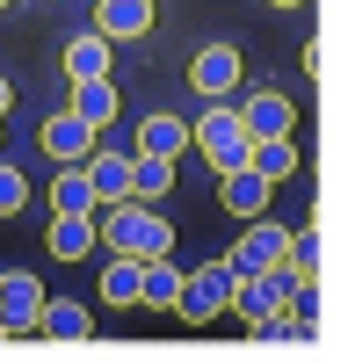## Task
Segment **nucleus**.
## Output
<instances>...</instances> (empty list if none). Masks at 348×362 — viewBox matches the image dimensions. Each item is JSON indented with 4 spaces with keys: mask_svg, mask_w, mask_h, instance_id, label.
<instances>
[{
    "mask_svg": "<svg viewBox=\"0 0 348 362\" xmlns=\"http://www.w3.org/2000/svg\"><path fill=\"white\" fill-rule=\"evenodd\" d=\"M80 174H87V189H95V210L102 203H131V153H87L80 160Z\"/></svg>",
    "mask_w": 348,
    "mask_h": 362,
    "instance_id": "10",
    "label": "nucleus"
},
{
    "mask_svg": "<svg viewBox=\"0 0 348 362\" xmlns=\"http://www.w3.org/2000/svg\"><path fill=\"white\" fill-rule=\"evenodd\" d=\"M37 334H44V341H87V334H95V319H87V305H73V297H44Z\"/></svg>",
    "mask_w": 348,
    "mask_h": 362,
    "instance_id": "12",
    "label": "nucleus"
},
{
    "mask_svg": "<svg viewBox=\"0 0 348 362\" xmlns=\"http://www.w3.org/2000/svg\"><path fill=\"white\" fill-rule=\"evenodd\" d=\"M0 8H8V0H0Z\"/></svg>",
    "mask_w": 348,
    "mask_h": 362,
    "instance_id": "27",
    "label": "nucleus"
},
{
    "mask_svg": "<svg viewBox=\"0 0 348 362\" xmlns=\"http://www.w3.org/2000/svg\"><path fill=\"white\" fill-rule=\"evenodd\" d=\"M167 189H174V160H145V153H131V203L153 210Z\"/></svg>",
    "mask_w": 348,
    "mask_h": 362,
    "instance_id": "20",
    "label": "nucleus"
},
{
    "mask_svg": "<svg viewBox=\"0 0 348 362\" xmlns=\"http://www.w3.org/2000/svg\"><path fill=\"white\" fill-rule=\"evenodd\" d=\"M0 341H8V326H0Z\"/></svg>",
    "mask_w": 348,
    "mask_h": 362,
    "instance_id": "26",
    "label": "nucleus"
},
{
    "mask_svg": "<svg viewBox=\"0 0 348 362\" xmlns=\"http://www.w3.org/2000/svg\"><path fill=\"white\" fill-rule=\"evenodd\" d=\"M189 145H196L218 174H240L247 153H254V138H247V124H240V109H232V102H211V109H203L196 124H189Z\"/></svg>",
    "mask_w": 348,
    "mask_h": 362,
    "instance_id": "2",
    "label": "nucleus"
},
{
    "mask_svg": "<svg viewBox=\"0 0 348 362\" xmlns=\"http://www.w3.org/2000/svg\"><path fill=\"white\" fill-rule=\"evenodd\" d=\"M73 116L87 131H109L116 124V80H73Z\"/></svg>",
    "mask_w": 348,
    "mask_h": 362,
    "instance_id": "14",
    "label": "nucleus"
},
{
    "mask_svg": "<svg viewBox=\"0 0 348 362\" xmlns=\"http://www.w3.org/2000/svg\"><path fill=\"white\" fill-rule=\"evenodd\" d=\"M138 305L174 312V305H182V268H174V261H145V276H138Z\"/></svg>",
    "mask_w": 348,
    "mask_h": 362,
    "instance_id": "17",
    "label": "nucleus"
},
{
    "mask_svg": "<svg viewBox=\"0 0 348 362\" xmlns=\"http://www.w3.org/2000/svg\"><path fill=\"white\" fill-rule=\"evenodd\" d=\"M182 145H189L182 116H145V124H138V153L145 160H182Z\"/></svg>",
    "mask_w": 348,
    "mask_h": 362,
    "instance_id": "16",
    "label": "nucleus"
},
{
    "mask_svg": "<svg viewBox=\"0 0 348 362\" xmlns=\"http://www.w3.org/2000/svg\"><path fill=\"white\" fill-rule=\"evenodd\" d=\"M44 247L58 261H80V254H95V218H51V239Z\"/></svg>",
    "mask_w": 348,
    "mask_h": 362,
    "instance_id": "21",
    "label": "nucleus"
},
{
    "mask_svg": "<svg viewBox=\"0 0 348 362\" xmlns=\"http://www.w3.org/2000/svg\"><path fill=\"white\" fill-rule=\"evenodd\" d=\"M109 51H116V44H102L95 29L73 37V44H66V80H109Z\"/></svg>",
    "mask_w": 348,
    "mask_h": 362,
    "instance_id": "19",
    "label": "nucleus"
},
{
    "mask_svg": "<svg viewBox=\"0 0 348 362\" xmlns=\"http://www.w3.org/2000/svg\"><path fill=\"white\" fill-rule=\"evenodd\" d=\"M290 297H298V276H290V268H269V276H247L232 290V312L247 326H269L276 312H290Z\"/></svg>",
    "mask_w": 348,
    "mask_h": 362,
    "instance_id": "5",
    "label": "nucleus"
},
{
    "mask_svg": "<svg viewBox=\"0 0 348 362\" xmlns=\"http://www.w3.org/2000/svg\"><path fill=\"white\" fill-rule=\"evenodd\" d=\"M22 203H29V181H22V174H15L8 160H0V218H15Z\"/></svg>",
    "mask_w": 348,
    "mask_h": 362,
    "instance_id": "23",
    "label": "nucleus"
},
{
    "mask_svg": "<svg viewBox=\"0 0 348 362\" xmlns=\"http://www.w3.org/2000/svg\"><path fill=\"white\" fill-rule=\"evenodd\" d=\"M8 109H15V87H8V80H0V116H8Z\"/></svg>",
    "mask_w": 348,
    "mask_h": 362,
    "instance_id": "24",
    "label": "nucleus"
},
{
    "mask_svg": "<svg viewBox=\"0 0 348 362\" xmlns=\"http://www.w3.org/2000/svg\"><path fill=\"white\" fill-rule=\"evenodd\" d=\"M37 138H44V153H51L58 167H80L87 153H95V138H102V131H87L73 109H58V116H44V131H37Z\"/></svg>",
    "mask_w": 348,
    "mask_h": 362,
    "instance_id": "9",
    "label": "nucleus"
},
{
    "mask_svg": "<svg viewBox=\"0 0 348 362\" xmlns=\"http://www.w3.org/2000/svg\"><path fill=\"white\" fill-rule=\"evenodd\" d=\"M240 124H247V138H290L298 131V109H290V95H269V87H261V95L240 102Z\"/></svg>",
    "mask_w": 348,
    "mask_h": 362,
    "instance_id": "11",
    "label": "nucleus"
},
{
    "mask_svg": "<svg viewBox=\"0 0 348 362\" xmlns=\"http://www.w3.org/2000/svg\"><path fill=\"white\" fill-rule=\"evenodd\" d=\"M232 290H240V276H232L225 261H203V268L182 276V305H174V312H182L189 326H211L218 312H232Z\"/></svg>",
    "mask_w": 348,
    "mask_h": 362,
    "instance_id": "3",
    "label": "nucleus"
},
{
    "mask_svg": "<svg viewBox=\"0 0 348 362\" xmlns=\"http://www.w3.org/2000/svg\"><path fill=\"white\" fill-rule=\"evenodd\" d=\"M247 174H261L269 189H276V181H290V174H298V138H254Z\"/></svg>",
    "mask_w": 348,
    "mask_h": 362,
    "instance_id": "15",
    "label": "nucleus"
},
{
    "mask_svg": "<svg viewBox=\"0 0 348 362\" xmlns=\"http://www.w3.org/2000/svg\"><path fill=\"white\" fill-rule=\"evenodd\" d=\"M51 218H95V189H87L80 167H58V181H51Z\"/></svg>",
    "mask_w": 348,
    "mask_h": 362,
    "instance_id": "18",
    "label": "nucleus"
},
{
    "mask_svg": "<svg viewBox=\"0 0 348 362\" xmlns=\"http://www.w3.org/2000/svg\"><path fill=\"white\" fill-rule=\"evenodd\" d=\"M283 247H290V225H276V218H247V239L232 247V276H269V268H283Z\"/></svg>",
    "mask_w": 348,
    "mask_h": 362,
    "instance_id": "4",
    "label": "nucleus"
},
{
    "mask_svg": "<svg viewBox=\"0 0 348 362\" xmlns=\"http://www.w3.org/2000/svg\"><path fill=\"white\" fill-rule=\"evenodd\" d=\"M269 8H298V0H269Z\"/></svg>",
    "mask_w": 348,
    "mask_h": 362,
    "instance_id": "25",
    "label": "nucleus"
},
{
    "mask_svg": "<svg viewBox=\"0 0 348 362\" xmlns=\"http://www.w3.org/2000/svg\"><path fill=\"white\" fill-rule=\"evenodd\" d=\"M153 29V0H95V37L102 44H138Z\"/></svg>",
    "mask_w": 348,
    "mask_h": 362,
    "instance_id": "8",
    "label": "nucleus"
},
{
    "mask_svg": "<svg viewBox=\"0 0 348 362\" xmlns=\"http://www.w3.org/2000/svg\"><path fill=\"white\" fill-rule=\"evenodd\" d=\"M218 203L232 210V218H261V210H269V181H261V174H218Z\"/></svg>",
    "mask_w": 348,
    "mask_h": 362,
    "instance_id": "13",
    "label": "nucleus"
},
{
    "mask_svg": "<svg viewBox=\"0 0 348 362\" xmlns=\"http://www.w3.org/2000/svg\"><path fill=\"white\" fill-rule=\"evenodd\" d=\"M138 276H145V261L116 254V261L102 268V297H109V305H138Z\"/></svg>",
    "mask_w": 348,
    "mask_h": 362,
    "instance_id": "22",
    "label": "nucleus"
},
{
    "mask_svg": "<svg viewBox=\"0 0 348 362\" xmlns=\"http://www.w3.org/2000/svg\"><path fill=\"white\" fill-rule=\"evenodd\" d=\"M37 312H44V283L15 268V276H0V326L8 334H37Z\"/></svg>",
    "mask_w": 348,
    "mask_h": 362,
    "instance_id": "7",
    "label": "nucleus"
},
{
    "mask_svg": "<svg viewBox=\"0 0 348 362\" xmlns=\"http://www.w3.org/2000/svg\"><path fill=\"white\" fill-rule=\"evenodd\" d=\"M95 247H116L131 261H167L174 254V225L145 203H102L95 210Z\"/></svg>",
    "mask_w": 348,
    "mask_h": 362,
    "instance_id": "1",
    "label": "nucleus"
},
{
    "mask_svg": "<svg viewBox=\"0 0 348 362\" xmlns=\"http://www.w3.org/2000/svg\"><path fill=\"white\" fill-rule=\"evenodd\" d=\"M240 73H247V66H240V51H232V44H203V51L189 58V80H196L203 102H225L232 87H240Z\"/></svg>",
    "mask_w": 348,
    "mask_h": 362,
    "instance_id": "6",
    "label": "nucleus"
}]
</instances>
